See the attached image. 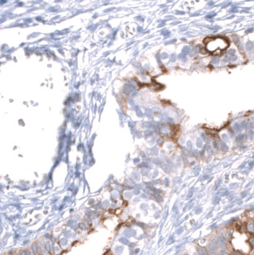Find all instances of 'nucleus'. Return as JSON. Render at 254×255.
<instances>
[{
    "instance_id": "obj_1",
    "label": "nucleus",
    "mask_w": 254,
    "mask_h": 255,
    "mask_svg": "<svg viewBox=\"0 0 254 255\" xmlns=\"http://www.w3.org/2000/svg\"><path fill=\"white\" fill-rule=\"evenodd\" d=\"M207 42H204L206 43V49L211 53H221L224 50L226 49L229 46L227 40L222 37L208 38Z\"/></svg>"
}]
</instances>
